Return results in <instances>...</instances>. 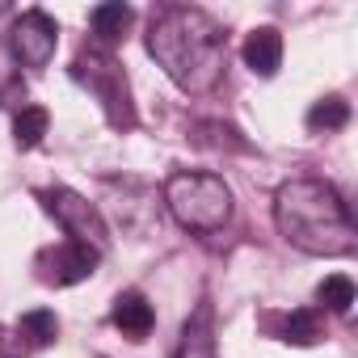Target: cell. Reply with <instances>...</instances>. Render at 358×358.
<instances>
[{
	"label": "cell",
	"instance_id": "cell-1",
	"mask_svg": "<svg viewBox=\"0 0 358 358\" xmlns=\"http://www.w3.org/2000/svg\"><path fill=\"white\" fill-rule=\"evenodd\" d=\"M148 55L182 93H211L228 64V30L199 5H164L148 22Z\"/></svg>",
	"mask_w": 358,
	"mask_h": 358
},
{
	"label": "cell",
	"instance_id": "cell-2",
	"mask_svg": "<svg viewBox=\"0 0 358 358\" xmlns=\"http://www.w3.org/2000/svg\"><path fill=\"white\" fill-rule=\"evenodd\" d=\"M278 236L308 257H350L354 253V215L337 186L320 177H291L274 194Z\"/></svg>",
	"mask_w": 358,
	"mask_h": 358
},
{
	"label": "cell",
	"instance_id": "cell-3",
	"mask_svg": "<svg viewBox=\"0 0 358 358\" xmlns=\"http://www.w3.org/2000/svg\"><path fill=\"white\" fill-rule=\"evenodd\" d=\"M164 207L186 232H220L232 220V186L220 173L182 169L164 182Z\"/></svg>",
	"mask_w": 358,
	"mask_h": 358
},
{
	"label": "cell",
	"instance_id": "cell-4",
	"mask_svg": "<svg viewBox=\"0 0 358 358\" xmlns=\"http://www.w3.org/2000/svg\"><path fill=\"white\" fill-rule=\"evenodd\" d=\"M38 203H43L47 215L68 232V241H80V245H89V249H97V253L110 249V228H106L97 203H89L85 194H76V190H68V186H47V190H38Z\"/></svg>",
	"mask_w": 358,
	"mask_h": 358
},
{
	"label": "cell",
	"instance_id": "cell-5",
	"mask_svg": "<svg viewBox=\"0 0 358 358\" xmlns=\"http://www.w3.org/2000/svg\"><path fill=\"white\" fill-rule=\"evenodd\" d=\"M72 76L101 101V110L110 114V122H131V93H127V76L122 68L97 47V51H85L76 64H72Z\"/></svg>",
	"mask_w": 358,
	"mask_h": 358
},
{
	"label": "cell",
	"instance_id": "cell-6",
	"mask_svg": "<svg viewBox=\"0 0 358 358\" xmlns=\"http://www.w3.org/2000/svg\"><path fill=\"white\" fill-rule=\"evenodd\" d=\"M55 47H59V26L51 13L43 9H26L22 17H13L9 26V51L22 68H47L55 59Z\"/></svg>",
	"mask_w": 358,
	"mask_h": 358
},
{
	"label": "cell",
	"instance_id": "cell-7",
	"mask_svg": "<svg viewBox=\"0 0 358 358\" xmlns=\"http://www.w3.org/2000/svg\"><path fill=\"white\" fill-rule=\"evenodd\" d=\"M97 262H101L97 249H89V245H80V241H64V245H55V249H43V253L34 257V270H38V278H43L47 287H76V282L93 278Z\"/></svg>",
	"mask_w": 358,
	"mask_h": 358
},
{
	"label": "cell",
	"instance_id": "cell-8",
	"mask_svg": "<svg viewBox=\"0 0 358 358\" xmlns=\"http://www.w3.org/2000/svg\"><path fill=\"white\" fill-rule=\"evenodd\" d=\"M110 320L131 341H143L156 329V312H152V303H148L143 291H118L114 295V308H110Z\"/></svg>",
	"mask_w": 358,
	"mask_h": 358
},
{
	"label": "cell",
	"instance_id": "cell-9",
	"mask_svg": "<svg viewBox=\"0 0 358 358\" xmlns=\"http://www.w3.org/2000/svg\"><path fill=\"white\" fill-rule=\"evenodd\" d=\"M173 358H215V308H211V299H199V308L182 324V341H177Z\"/></svg>",
	"mask_w": 358,
	"mask_h": 358
},
{
	"label": "cell",
	"instance_id": "cell-10",
	"mask_svg": "<svg viewBox=\"0 0 358 358\" xmlns=\"http://www.w3.org/2000/svg\"><path fill=\"white\" fill-rule=\"evenodd\" d=\"M241 55H245V68H249L253 76L270 80V76L282 68V34H278L274 26H257V30L245 34Z\"/></svg>",
	"mask_w": 358,
	"mask_h": 358
},
{
	"label": "cell",
	"instance_id": "cell-11",
	"mask_svg": "<svg viewBox=\"0 0 358 358\" xmlns=\"http://www.w3.org/2000/svg\"><path fill=\"white\" fill-rule=\"evenodd\" d=\"M131 22H135V9H131V5H122V0H110V5H97V9L89 13V30H93V43H97L101 51L118 47V43L127 38Z\"/></svg>",
	"mask_w": 358,
	"mask_h": 358
},
{
	"label": "cell",
	"instance_id": "cell-12",
	"mask_svg": "<svg viewBox=\"0 0 358 358\" xmlns=\"http://www.w3.org/2000/svg\"><path fill=\"white\" fill-rule=\"evenodd\" d=\"M303 122H308V131H316V135H320V131H324V135H329V131H341V127L350 122V101L337 97V93H329V97L312 101V110H308Z\"/></svg>",
	"mask_w": 358,
	"mask_h": 358
},
{
	"label": "cell",
	"instance_id": "cell-13",
	"mask_svg": "<svg viewBox=\"0 0 358 358\" xmlns=\"http://www.w3.org/2000/svg\"><path fill=\"white\" fill-rule=\"evenodd\" d=\"M47 127H51V114H47L43 106H22L17 118H13V143H17L22 152H30V148L43 143Z\"/></svg>",
	"mask_w": 358,
	"mask_h": 358
},
{
	"label": "cell",
	"instance_id": "cell-14",
	"mask_svg": "<svg viewBox=\"0 0 358 358\" xmlns=\"http://www.w3.org/2000/svg\"><path fill=\"white\" fill-rule=\"evenodd\" d=\"M354 278L350 274H329L320 287H316V303L324 308V312H333V316H345L350 308H354Z\"/></svg>",
	"mask_w": 358,
	"mask_h": 358
},
{
	"label": "cell",
	"instance_id": "cell-15",
	"mask_svg": "<svg viewBox=\"0 0 358 358\" xmlns=\"http://www.w3.org/2000/svg\"><path fill=\"white\" fill-rule=\"evenodd\" d=\"M22 337L34 345V350H43V345H51L55 337H59V316L51 312V308H34V312H26L22 316Z\"/></svg>",
	"mask_w": 358,
	"mask_h": 358
},
{
	"label": "cell",
	"instance_id": "cell-16",
	"mask_svg": "<svg viewBox=\"0 0 358 358\" xmlns=\"http://www.w3.org/2000/svg\"><path fill=\"white\" fill-rule=\"evenodd\" d=\"M320 337V320L312 308H295L287 320H282V341L287 345H312Z\"/></svg>",
	"mask_w": 358,
	"mask_h": 358
}]
</instances>
